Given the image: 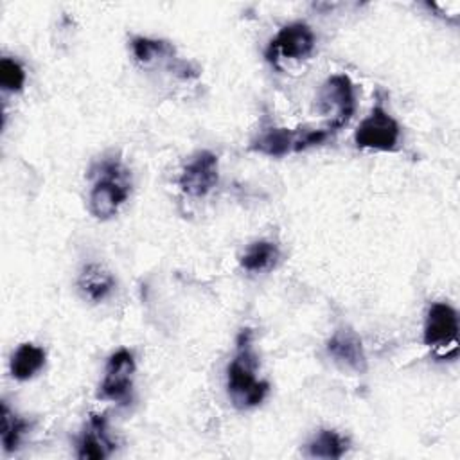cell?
<instances>
[{"mask_svg": "<svg viewBox=\"0 0 460 460\" xmlns=\"http://www.w3.org/2000/svg\"><path fill=\"white\" fill-rule=\"evenodd\" d=\"M235 345V354L226 367V392L237 410H250L266 399L270 385L255 376L259 363L253 352L252 331L243 329Z\"/></svg>", "mask_w": 460, "mask_h": 460, "instance_id": "6da1fadb", "label": "cell"}, {"mask_svg": "<svg viewBox=\"0 0 460 460\" xmlns=\"http://www.w3.org/2000/svg\"><path fill=\"white\" fill-rule=\"evenodd\" d=\"M131 190L129 172L119 160H104L97 165V180L88 196V208L97 219L113 217L126 203Z\"/></svg>", "mask_w": 460, "mask_h": 460, "instance_id": "7a4b0ae2", "label": "cell"}, {"mask_svg": "<svg viewBox=\"0 0 460 460\" xmlns=\"http://www.w3.org/2000/svg\"><path fill=\"white\" fill-rule=\"evenodd\" d=\"M318 110L331 113L325 129L332 135L341 129L356 111V93L354 84L345 74H334L325 79L318 93Z\"/></svg>", "mask_w": 460, "mask_h": 460, "instance_id": "3957f363", "label": "cell"}, {"mask_svg": "<svg viewBox=\"0 0 460 460\" xmlns=\"http://www.w3.org/2000/svg\"><path fill=\"white\" fill-rule=\"evenodd\" d=\"M401 140L399 122L377 102L370 113L358 124L354 144L359 149L395 151Z\"/></svg>", "mask_w": 460, "mask_h": 460, "instance_id": "277c9868", "label": "cell"}, {"mask_svg": "<svg viewBox=\"0 0 460 460\" xmlns=\"http://www.w3.org/2000/svg\"><path fill=\"white\" fill-rule=\"evenodd\" d=\"M137 365L128 349H119L108 358L104 377L99 386V397L115 402H126L133 388V376Z\"/></svg>", "mask_w": 460, "mask_h": 460, "instance_id": "5b68a950", "label": "cell"}, {"mask_svg": "<svg viewBox=\"0 0 460 460\" xmlns=\"http://www.w3.org/2000/svg\"><path fill=\"white\" fill-rule=\"evenodd\" d=\"M314 43H316V38H314L313 29L304 22H293V23L280 27V31L270 41V45L266 49V59L273 66H279L277 56H284V58H291V59H304L313 54Z\"/></svg>", "mask_w": 460, "mask_h": 460, "instance_id": "8992f818", "label": "cell"}, {"mask_svg": "<svg viewBox=\"0 0 460 460\" xmlns=\"http://www.w3.org/2000/svg\"><path fill=\"white\" fill-rule=\"evenodd\" d=\"M424 343L431 349H456L458 314L446 302H433L424 320Z\"/></svg>", "mask_w": 460, "mask_h": 460, "instance_id": "52a82bcc", "label": "cell"}, {"mask_svg": "<svg viewBox=\"0 0 460 460\" xmlns=\"http://www.w3.org/2000/svg\"><path fill=\"white\" fill-rule=\"evenodd\" d=\"M217 178V156L210 151H199L183 167L178 183L185 194L201 198L216 187Z\"/></svg>", "mask_w": 460, "mask_h": 460, "instance_id": "ba28073f", "label": "cell"}, {"mask_svg": "<svg viewBox=\"0 0 460 460\" xmlns=\"http://www.w3.org/2000/svg\"><path fill=\"white\" fill-rule=\"evenodd\" d=\"M331 359L343 370L363 374L367 370V354L359 334L350 327H340L332 332L325 345Z\"/></svg>", "mask_w": 460, "mask_h": 460, "instance_id": "9c48e42d", "label": "cell"}, {"mask_svg": "<svg viewBox=\"0 0 460 460\" xmlns=\"http://www.w3.org/2000/svg\"><path fill=\"white\" fill-rule=\"evenodd\" d=\"M115 442L108 433V422L104 415L92 413L84 431L77 440V456L86 460H102L111 455Z\"/></svg>", "mask_w": 460, "mask_h": 460, "instance_id": "30bf717a", "label": "cell"}, {"mask_svg": "<svg viewBox=\"0 0 460 460\" xmlns=\"http://www.w3.org/2000/svg\"><path fill=\"white\" fill-rule=\"evenodd\" d=\"M302 129H289V128H266L262 129L250 144L252 151H257L266 156H286L289 153H298Z\"/></svg>", "mask_w": 460, "mask_h": 460, "instance_id": "8fae6325", "label": "cell"}, {"mask_svg": "<svg viewBox=\"0 0 460 460\" xmlns=\"http://www.w3.org/2000/svg\"><path fill=\"white\" fill-rule=\"evenodd\" d=\"M77 288L90 302H102L115 289V279L108 268L97 262L83 266L77 277Z\"/></svg>", "mask_w": 460, "mask_h": 460, "instance_id": "7c38bea8", "label": "cell"}, {"mask_svg": "<svg viewBox=\"0 0 460 460\" xmlns=\"http://www.w3.org/2000/svg\"><path fill=\"white\" fill-rule=\"evenodd\" d=\"M45 359H47V354L41 347L34 343H22L11 356V361H9L11 376L18 381H27L45 367Z\"/></svg>", "mask_w": 460, "mask_h": 460, "instance_id": "4fadbf2b", "label": "cell"}, {"mask_svg": "<svg viewBox=\"0 0 460 460\" xmlns=\"http://www.w3.org/2000/svg\"><path fill=\"white\" fill-rule=\"evenodd\" d=\"M349 449V440L340 435L336 429H320L307 442V455L311 458H327L336 460L341 458Z\"/></svg>", "mask_w": 460, "mask_h": 460, "instance_id": "5bb4252c", "label": "cell"}, {"mask_svg": "<svg viewBox=\"0 0 460 460\" xmlns=\"http://www.w3.org/2000/svg\"><path fill=\"white\" fill-rule=\"evenodd\" d=\"M280 259V250L271 241H255L241 255V266L246 271L261 273L271 270Z\"/></svg>", "mask_w": 460, "mask_h": 460, "instance_id": "9a60e30c", "label": "cell"}, {"mask_svg": "<svg viewBox=\"0 0 460 460\" xmlns=\"http://www.w3.org/2000/svg\"><path fill=\"white\" fill-rule=\"evenodd\" d=\"M29 422L14 413L5 401H2V446L5 453H13L18 449L22 437L27 433Z\"/></svg>", "mask_w": 460, "mask_h": 460, "instance_id": "2e32d148", "label": "cell"}, {"mask_svg": "<svg viewBox=\"0 0 460 460\" xmlns=\"http://www.w3.org/2000/svg\"><path fill=\"white\" fill-rule=\"evenodd\" d=\"M25 81H27V74L18 59L7 58V56L0 59V86L4 92L18 93L23 90Z\"/></svg>", "mask_w": 460, "mask_h": 460, "instance_id": "e0dca14e", "label": "cell"}, {"mask_svg": "<svg viewBox=\"0 0 460 460\" xmlns=\"http://www.w3.org/2000/svg\"><path fill=\"white\" fill-rule=\"evenodd\" d=\"M131 50H133V56L138 63L149 65L151 61L167 56L171 52V47H169V43H165L162 40H151V38L137 36V38L131 40Z\"/></svg>", "mask_w": 460, "mask_h": 460, "instance_id": "ac0fdd59", "label": "cell"}]
</instances>
